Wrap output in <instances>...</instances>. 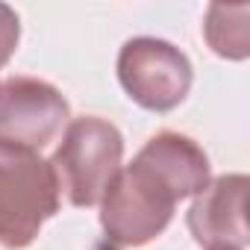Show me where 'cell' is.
<instances>
[{"instance_id": "7a4b0ae2", "label": "cell", "mask_w": 250, "mask_h": 250, "mask_svg": "<svg viewBox=\"0 0 250 250\" xmlns=\"http://www.w3.org/2000/svg\"><path fill=\"white\" fill-rule=\"evenodd\" d=\"M121 156L124 139L109 121L77 118L68 124L65 139L50 159L59 194H65L71 206H97L121 171Z\"/></svg>"}, {"instance_id": "9c48e42d", "label": "cell", "mask_w": 250, "mask_h": 250, "mask_svg": "<svg viewBox=\"0 0 250 250\" xmlns=\"http://www.w3.org/2000/svg\"><path fill=\"white\" fill-rule=\"evenodd\" d=\"M100 250H112V247H100Z\"/></svg>"}, {"instance_id": "3957f363", "label": "cell", "mask_w": 250, "mask_h": 250, "mask_svg": "<svg viewBox=\"0 0 250 250\" xmlns=\"http://www.w3.org/2000/svg\"><path fill=\"white\" fill-rule=\"evenodd\" d=\"M59 209V186L50 162L0 145V244L27 247Z\"/></svg>"}, {"instance_id": "5b68a950", "label": "cell", "mask_w": 250, "mask_h": 250, "mask_svg": "<svg viewBox=\"0 0 250 250\" xmlns=\"http://www.w3.org/2000/svg\"><path fill=\"white\" fill-rule=\"evenodd\" d=\"M68 124V100L44 80L9 77L0 83V145L36 153Z\"/></svg>"}, {"instance_id": "6da1fadb", "label": "cell", "mask_w": 250, "mask_h": 250, "mask_svg": "<svg viewBox=\"0 0 250 250\" xmlns=\"http://www.w3.org/2000/svg\"><path fill=\"white\" fill-rule=\"evenodd\" d=\"M209 186L206 153L180 133L153 136L133 165L121 168L103 194L100 224L115 247H139L156 238L183 197Z\"/></svg>"}, {"instance_id": "52a82bcc", "label": "cell", "mask_w": 250, "mask_h": 250, "mask_svg": "<svg viewBox=\"0 0 250 250\" xmlns=\"http://www.w3.org/2000/svg\"><path fill=\"white\" fill-rule=\"evenodd\" d=\"M203 33H206L209 47L218 56L244 59L250 53V6L247 3H238V6L215 3V6H209Z\"/></svg>"}, {"instance_id": "8992f818", "label": "cell", "mask_w": 250, "mask_h": 250, "mask_svg": "<svg viewBox=\"0 0 250 250\" xmlns=\"http://www.w3.org/2000/svg\"><path fill=\"white\" fill-rule=\"evenodd\" d=\"M247 177L229 174L206 186L188 209V229L209 250H241L247 244Z\"/></svg>"}, {"instance_id": "277c9868", "label": "cell", "mask_w": 250, "mask_h": 250, "mask_svg": "<svg viewBox=\"0 0 250 250\" xmlns=\"http://www.w3.org/2000/svg\"><path fill=\"white\" fill-rule=\"evenodd\" d=\"M118 77L127 94L153 112L180 106L191 88V65L186 53L162 39H133L121 47Z\"/></svg>"}, {"instance_id": "ba28073f", "label": "cell", "mask_w": 250, "mask_h": 250, "mask_svg": "<svg viewBox=\"0 0 250 250\" xmlns=\"http://www.w3.org/2000/svg\"><path fill=\"white\" fill-rule=\"evenodd\" d=\"M18 33H21V27H18V15H15L9 6L0 3V68H3V65L9 62V56L15 53Z\"/></svg>"}]
</instances>
